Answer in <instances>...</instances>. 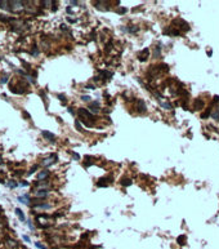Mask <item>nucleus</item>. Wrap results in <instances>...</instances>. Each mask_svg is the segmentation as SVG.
<instances>
[{"label":"nucleus","instance_id":"obj_1","mask_svg":"<svg viewBox=\"0 0 219 249\" xmlns=\"http://www.w3.org/2000/svg\"><path fill=\"white\" fill-rule=\"evenodd\" d=\"M26 1H20V0H13V1H8V12L12 13H18L22 12L26 7Z\"/></svg>","mask_w":219,"mask_h":249},{"label":"nucleus","instance_id":"obj_2","mask_svg":"<svg viewBox=\"0 0 219 249\" xmlns=\"http://www.w3.org/2000/svg\"><path fill=\"white\" fill-rule=\"evenodd\" d=\"M57 161H58V156H57V154H52V155H49L48 158L43 159L41 165H44V167H50V165H53Z\"/></svg>","mask_w":219,"mask_h":249},{"label":"nucleus","instance_id":"obj_3","mask_svg":"<svg viewBox=\"0 0 219 249\" xmlns=\"http://www.w3.org/2000/svg\"><path fill=\"white\" fill-rule=\"evenodd\" d=\"M135 111H137L138 114H144L146 111H147V106H146V102L143 100H135Z\"/></svg>","mask_w":219,"mask_h":249},{"label":"nucleus","instance_id":"obj_4","mask_svg":"<svg viewBox=\"0 0 219 249\" xmlns=\"http://www.w3.org/2000/svg\"><path fill=\"white\" fill-rule=\"evenodd\" d=\"M9 90L14 94H25L27 92V89L25 87H21V85H14V84H9Z\"/></svg>","mask_w":219,"mask_h":249},{"label":"nucleus","instance_id":"obj_5","mask_svg":"<svg viewBox=\"0 0 219 249\" xmlns=\"http://www.w3.org/2000/svg\"><path fill=\"white\" fill-rule=\"evenodd\" d=\"M4 240H5V245H7V247H8L9 249H17L18 247H20L18 241L15 240V239L10 238V236H5V238H4Z\"/></svg>","mask_w":219,"mask_h":249},{"label":"nucleus","instance_id":"obj_6","mask_svg":"<svg viewBox=\"0 0 219 249\" xmlns=\"http://www.w3.org/2000/svg\"><path fill=\"white\" fill-rule=\"evenodd\" d=\"M41 136H43L44 138H45L48 142H50V143H56V142H57V137H56V134H53L52 132H48V130H43V132H41Z\"/></svg>","mask_w":219,"mask_h":249},{"label":"nucleus","instance_id":"obj_7","mask_svg":"<svg viewBox=\"0 0 219 249\" xmlns=\"http://www.w3.org/2000/svg\"><path fill=\"white\" fill-rule=\"evenodd\" d=\"M88 111H89L90 114H98L101 111V106L99 103H98V101H94V102H90L89 106H88Z\"/></svg>","mask_w":219,"mask_h":249},{"label":"nucleus","instance_id":"obj_8","mask_svg":"<svg viewBox=\"0 0 219 249\" xmlns=\"http://www.w3.org/2000/svg\"><path fill=\"white\" fill-rule=\"evenodd\" d=\"M98 76H99L101 79H102V81H106V80H110L111 78H112V72L107 71V70H98Z\"/></svg>","mask_w":219,"mask_h":249},{"label":"nucleus","instance_id":"obj_9","mask_svg":"<svg viewBox=\"0 0 219 249\" xmlns=\"http://www.w3.org/2000/svg\"><path fill=\"white\" fill-rule=\"evenodd\" d=\"M148 56H150V49H148V48H144L142 52L138 53V61H141V62H146V61L148 59Z\"/></svg>","mask_w":219,"mask_h":249},{"label":"nucleus","instance_id":"obj_10","mask_svg":"<svg viewBox=\"0 0 219 249\" xmlns=\"http://www.w3.org/2000/svg\"><path fill=\"white\" fill-rule=\"evenodd\" d=\"M34 191H35V195H36V196L41 197V199H45V197L48 196V194H49L50 190H48V189H36Z\"/></svg>","mask_w":219,"mask_h":249},{"label":"nucleus","instance_id":"obj_11","mask_svg":"<svg viewBox=\"0 0 219 249\" xmlns=\"http://www.w3.org/2000/svg\"><path fill=\"white\" fill-rule=\"evenodd\" d=\"M49 174H50V172L48 169H43V170L37 174V181H48Z\"/></svg>","mask_w":219,"mask_h":249},{"label":"nucleus","instance_id":"obj_12","mask_svg":"<svg viewBox=\"0 0 219 249\" xmlns=\"http://www.w3.org/2000/svg\"><path fill=\"white\" fill-rule=\"evenodd\" d=\"M93 156H85L84 158V168H89L94 164V160H93Z\"/></svg>","mask_w":219,"mask_h":249},{"label":"nucleus","instance_id":"obj_13","mask_svg":"<svg viewBox=\"0 0 219 249\" xmlns=\"http://www.w3.org/2000/svg\"><path fill=\"white\" fill-rule=\"evenodd\" d=\"M112 49H113V41H112V39H110L106 44H104V53L108 54V53H111Z\"/></svg>","mask_w":219,"mask_h":249},{"label":"nucleus","instance_id":"obj_14","mask_svg":"<svg viewBox=\"0 0 219 249\" xmlns=\"http://www.w3.org/2000/svg\"><path fill=\"white\" fill-rule=\"evenodd\" d=\"M193 106H195V110H201V108L204 107V101H202L201 98H196V100L193 101Z\"/></svg>","mask_w":219,"mask_h":249},{"label":"nucleus","instance_id":"obj_15","mask_svg":"<svg viewBox=\"0 0 219 249\" xmlns=\"http://www.w3.org/2000/svg\"><path fill=\"white\" fill-rule=\"evenodd\" d=\"M39 95L41 97V100L44 101V105H45V110H48V105H49V102H48V97H46L45 90H39Z\"/></svg>","mask_w":219,"mask_h":249},{"label":"nucleus","instance_id":"obj_16","mask_svg":"<svg viewBox=\"0 0 219 249\" xmlns=\"http://www.w3.org/2000/svg\"><path fill=\"white\" fill-rule=\"evenodd\" d=\"M14 213L17 214V217L20 218L21 222H26V217H25V213L22 212L20 208H15V209H14Z\"/></svg>","mask_w":219,"mask_h":249},{"label":"nucleus","instance_id":"obj_17","mask_svg":"<svg viewBox=\"0 0 219 249\" xmlns=\"http://www.w3.org/2000/svg\"><path fill=\"white\" fill-rule=\"evenodd\" d=\"M17 200H18V201H20V203L25 204V205H30V201H28V200H30V196H28V195L18 196V197H17Z\"/></svg>","mask_w":219,"mask_h":249},{"label":"nucleus","instance_id":"obj_18","mask_svg":"<svg viewBox=\"0 0 219 249\" xmlns=\"http://www.w3.org/2000/svg\"><path fill=\"white\" fill-rule=\"evenodd\" d=\"M32 208H36V209H50L52 205L50 204H46V203H40V204H35L32 205Z\"/></svg>","mask_w":219,"mask_h":249},{"label":"nucleus","instance_id":"obj_19","mask_svg":"<svg viewBox=\"0 0 219 249\" xmlns=\"http://www.w3.org/2000/svg\"><path fill=\"white\" fill-rule=\"evenodd\" d=\"M138 31H139V27L135 26V25H129V26L126 27V32H129V34H135V32H138Z\"/></svg>","mask_w":219,"mask_h":249},{"label":"nucleus","instance_id":"obj_20","mask_svg":"<svg viewBox=\"0 0 219 249\" xmlns=\"http://www.w3.org/2000/svg\"><path fill=\"white\" fill-rule=\"evenodd\" d=\"M120 183H121V186L124 187H129V186H132V183H133V181L130 180V178H121V181H120Z\"/></svg>","mask_w":219,"mask_h":249},{"label":"nucleus","instance_id":"obj_21","mask_svg":"<svg viewBox=\"0 0 219 249\" xmlns=\"http://www.w3.org/2000/svg\"><path fill=\"white\" fill-rule=\"evenodd\" d=\"M160 53H161V44H157L155 47V50H153V57L155 58H158L160 57Z\"/></svg>","mask_w":219,"mask_h":249},{"label":"nucleus","instance_id":"obj_22","mask_svg":"<svg viewBox=\"0 0 219 249\" xmlns=\"http://www.w3.org/2000/svg\"><path fill=\"white\" fill-rule=\"evenodd\" d=\"M180 22V28H182V31H184V32H187V31H189V26H188V23L184 21H182V20H179Z\"/></svg>","mask_w":219,"mask_h":249},{"label":"nucleus","instance_id":"obj_23","mask_svg":"<svg viewBox=\"0 0 219 249\" xmlns=\"http://www.w3.org/2000/svg\"><path fill=\"white\" fill-rule=\"evenodd\" d=\"M7 185H8L9 189H15V187L18 186V183H17V182H15L14 180H9V181L7 182Z\"/></svg>","mask_w":219,"mask_h":249},{"label":"nucleus","instance_id":"obj_24","mask_svg":"<svg viewBox=\"0 0 219 249\" xmlns=\"http://www.w3.org/2000/svg\"><path fill=\"white\" fill-rule=\"evenodd\" d=\"M20 59H21V63L23 65V69L26 70V72H27V71H31V66H30V63H27L26 61H25V59H22V58H20Z\"/></svg>","mask_w":219,"mask_h":249},{"label":"nucleus","instance_id":"obj_25","mask_svg":"<svg viewBox=\"0 0 219 249\" xmlns=\"http://www.w3.org/2000/svg\"><path fill=\"white\" fill-rule=\"evenodd\" d=\"M177 243H178L179 245H184V244H186V236H184V235L178 236V239H177Z\"/></svg>","mask_w":219,"mask_h":249},{"label":"nucleus","instance_id":"obj_26","mask_svg":"<svg viewBox=\"0 0 219 249\" xmlns=\"http://www.w3.org/2000/svg\"><path fill=\"white\" fill-rule=\"evenodd\" d=\"M210 114H211V110L210 108H206L204 111V114H201V119H208V117L210 116Z\"/></svg>","mask_w":219,"mask_h":249},{"label":"nucleus","instance_id":"obj_27","mask_svg":"<svg viewBox=\"0 0 219 249\" xmlns=\"http://www.w3.org/2000/svg\"><path fill=\"white\" fill-rule=\"evenodd\" d=\"M160 105L164 108H166V110H171V108H173V105L169 103V102H160Z\"/></svg>","mask_w":219,"mask_h":249},{"label":"nucleus","instance_id":"obj_28","mask_svg":"<svg viewBox=\"0 0 219 249\" xmlns=\"http://www.w3.org/2000/svg\"><path fill=\"white\" fill-rule=\"evenodd\" d=\"M57 97H58V100L61 101L63 105H66V103H67V98H66V95H65V94H57Z\"/></svg>","mask_w":219,"mask_h":249},{"label":"nucleus","instance_id":"obj_29","mask_svg":"<svg viewBox=\"0 0 219 249\" xmlns=\"http://www.w3.org/2000/svg\"><path fill=\"white\" fill-rule=\"evenodd\" d=\"M39 167H40L39 164H35V165H32V167H31V169L28 170V175H30V174H32V173H35V172H36L37 169H39Z\"/></svg>","mask_w":219,"mask_h":249},{"label":"nucleus","instance_id":"obj_30","mask_svg":"<svg viewBox=\"0 0 219 249\" xmlns=\"http://www.w3.org/2000/svg\"><path fill=\"white\" fill-rule=\"evenodd\" d=\"M75 127H76V130L77 132H82V128H81V123L77 119L75 120Z\"/></svg>","mask_w":219,"mask_h":249},{"label":"nucleus","instance_id":"obj_31","mask_svg":"<svg viewBox=\"0 0 219 249\" xmlns=\"http://www.w3.org/2000/svg\"><path fill=\"white\" fill-rule=\"evenodd\" d=\"M17 74L22 75V78H25V79H26V76L28 75V72H26L25 70H22V69H18V70H17Z\"/></svg>","mask_w":219,"mask_h":249},{"label":"nucleus","instance_id":"obj_32","mask_svg":"<svg viewBox=\"0 0 219 249\" xmlns=\"http://www.w3.org/2000/svg\"><path fill=\"white\" fill-rule=\"evenodd\" d=\"M170 35H173V36H179L180 31L179 30H175V28H170Z\"/></svg>","mask_w":219,"mask_h":249},{"label":"nucleus","instance_id":"obj_33","mask_svg":"<svg viewBox=\"0 0 219 249\" xmlns=\"http://www.w3.org/2000/svg\"><path fill=\"white\" fill-rule=\"evenodd\" d=\"M59 28H61V30L63 31V32H68V34H71V31H70V28H68L67 26H66L65 23H62L61 26H59Z\"/></svg>","mask_w":219,"mask_h":249},{"label":"nucleus","instance_id":"obj_34","mask_svg":"<svg viewBox=\"0 0 219 249\" xmlns=\"http://www.w3.org/2000/svg\"><path fill=\"white\" fill-rule=\"evenodd\" d=\"M80 100H81V101H84V102H89V103L92 102L90 95H87V94H85V95H81V97H80Z\"/></svg>","mask_w":219,"mask_h":249},{"label":"nucleus","instance_id":"obj_35","mask_svg":"<svg viewBox=\"0 0 219 249\" xmlns=\"http://www.w3.org/2000/svg\"><path fill=\"white\" fill-rule=\"evenodd\" d=\"M90 35V37H89V41H93V40H96L97 39V32H96V30H93L92 32L89 34Z\"/></svg>","mask_w":219,"mask_h":249},{"label":"nucleus","instance_id":"obj_36","mask_svg":"<svg viewBox=\"0 0 219 249\" xmlns=\"http://www.w3.org/2000/svg\"><path fill=\"white\" fill-rule=\"evenodd\" d=\"M26 222H27V226H28V228L31 230V232H32V231H35V226L32 225V222H31L30 219H26Z\"/></svg>","mask_w":219,"mask_h":249},{"label":"nucleus","instance_id":"obj_37","mask_svg":"<svg viewBox=\"0 0 219 249\" xmlns=\"http://www.w3.org/2000/svg\"><path fill=\"white\" fill-rule=\"evenodd\" d=\"M8 80H9V76L8 75H4L1 79H0V83H1V84H5V83H8Z\"/></svg>","mask_w":219,"mask_h":249},{"label":"nucleus","instance_id":"obj_38","mask_svg":"<svg viewBox=\"0 0 219 249\" xmlns=\"http://www.w3.org/2000/svg\"><path fill=\"white\" fill-rule=\"evenodd\" d=\"M35 245H36V247L39 248V249H46L45 245H44V244H41L40 241H35Z\"/></svg>","mask_w":219,"mask_h":249},{"label":"nucleus","instance_id":"obj_39","mask_svg":"<svg viewBox=\"0 0 219 249\" xmlns=\"http://www.w3.org/2000/svg\"><path fill=\"white\" fill-rule=\"evenodd\" d=\"M116 13H119V14H125L126 13V8H119L116 11Z\"/></svg>","mask_w":219,"mask_h":249},{"label":"nucleus","instance_id":"obj_40","mask_svg":"<svg viewBox=\"0 0 219 249\" xmlns=\"http://www.w3.org/2000/svg\"><path fill=\"white\" fill-rule=\"evenodd\" d=\"M52 4H53V5H52V11L56 12L57 9H58V3H57V1H52Z\"/></svg>","mask_w":219,"mask_h":249},{"label":"nucleus","instance_id":"obj_41","mask_svg":"<svg viewBox=\"0 0 219 249\" xmlns=\"http://www.w3.org/2000/svg\"><path fill=\"white\" fill-rule=\"evenodd\" d=\"M66 20H67V22H68V23H71V25H74V23H76V22H77V20H75V18H71V17H67Z\"/></svg>","mask_w":219,"mask_h":249},{"label":"nucleus","instance_id":"obj_42","mask_svg":"<svg viewBox=\"0 0 219 249\" xmlns=\"http://www.w3.org/2000/svg\"><path fill=\"white\" fill-rule=\"evenodd\" d=\"M18 185H20L21 187H27V186H28V185H30V183H28L27 181H20V183H18Z\"/></svg>","mask_w":219,"mask_h":249},{"label":"nucleus","instance_id":"obj_43","mask_svg":"<svg viewBox=\"0 0 219 249\" xmlns=\"http://www.w3.org/2000/svg\"><path fill=\"white\" fill-rule=\"evenodd\" d=\"M67 111H68V112L72 115V116H76V111H75V110H74V108H72V107H70V106H68V107H67Z\"/></svg>","mask_w":219,"mask_h":249},{"label":"nucleus","instance_id":"obj_44","mask_svg":"<svg viewBox=\"0 0 219 249\" xmlns=\"http://www.w3.org/2000/svg\"><path fill=\"white\" fill-rule=\"evenodd\" d=\"M22 115H23V116H25V119H27V120H28V119H31V115L28 114L27 111H25V110L22 111Z\"/></svg>","mask_w":219,"mask_h":249},{"label":"nucleus","instance_id":"obj_45","mask_svg":"<svg viewBox=\"0 0 219 249\" xmlns=\"http://www.w3.org/2000/svg\"><path fill=\"white\" fill-rule=\"evenodd\" d=\"M40 4H41V7H48L49 4H52V1H46V0H44V1H40Z\"/></svg>","mask_w":219,"mask_h":249},{"label":"nucleus","instance_id":"obj_46","mask_svg":"<svg viewBox=\"0 0 219 249\" xmlns=\"http://www.w3.org/2000/svg\"><path fill=\"white\" fill-rule=\"evenodd\" d=\"M23 170H13V175H23Z\"/></svg>","mask_w":219,"mask_h":249},{"label":"nucleus","instance_id":"obj_47","mask_svg":"<svg viewBox=\"0 0 219 249\" xmlns=\"http://www.w3.org/2000/svg\"><path fill=\"white\" fill-rule=\"evenodd\" d=\"M85 88H87V89H92V90H94V89H96L97 87H96V84H94V85H93V84H87V85H85Z\"/></svg>","mask_w":219,"mask_h":249},{"label":"nucleus","instance_id":"obj_48","mask_svg":"<svg viewBox=\"0 0 219 249\" xmlns=\"http://www.w3.org/2000/svg\"><path fill=\"white\" fill-rule=\"evenodd\" d=\"M22 239H23L26 243H31V239H30V236H27V235H22Z\"/></svg>","mask_w":219,"mask_h":249},{"label":"nucleus","instance_id":"obj_49","mask_svg":"<svg viewBox=\"0 0 219 249\" xmlns=\"http://www.w3.org/2000/svg\"><path fill=\"white\" fill-rule=\"evenodd\" d=\"M213 117H214L215 120H219V111H215V112H213Z\"/></svg>","mask_w":219,"mask_h":249},{"label":"nucleus","instance_id":"obj_50","mask_svg":"<svg viewBox=\"0 0 219 249\" xmlns=\"http://www.w3.org/2000/svg\"><path fill=\"white\" fill-rule=\"evenodd\" d=\"M88 238H89V234H88V232H85V234L81 235V239H82V240H88Z\"/></svg>","mask_w":219,"mask_h":249},{"label":"nucleus","instance_id":"obj_51","mask_svg":"<svg viewBox=\"0 0 219 249\" xmlns=\"http://www.w3.org/2000/svg\"><path fill=\"white\" fill-rule=\"evenodd\" d=\"M72 156L75 158V160H80V155L76 154V152H72Z\"/></svg>","mask_w":219,"mask_h":249},{"label":"nucleus","instance_id":"obj_52","mask_svg":"<svg viewBox=\"0 0 219 249\" xmlns=\"http://www.w3.org/2000/svg\"><path fill=\"white\" fill-rule=\"evenodd\" d=\"M70 3V5H71V7H75V5H79V1L77 0H75V1H68Z\"/></svg>","mask_w":219,"mask_h":249},{"label":"nucleus","instance_id":"obj_53","mask_svg":"<svg viewBox=\"0 0 219 249\" xmlns=\"http://www.w3.org/2000/svg\"><path fill=\"white\" fill-rule=\"evenodd\" d=\"M218 102H219V95H214V101H213V103L215 105V103H218Z\"/></svg>","mask_w":219,"mask_h":249},{"label":"nucleus","instance_id":"obj_54","mask_svg":"<svg viewBox=\"0 0 219 249\" xmlns=\"http://www.w3.org/2000/svg\"><path fill=\"white\" fill-rule=\"evenodd\" d=\"M66 12H67L68 14H72V8L71 7H67V8H66Z\"/></svg>","mask_w":219,"mask_h":249},{"label":"nucleus","instance_id":"obj_55","mask_svg":"<svg viewBox=\"0 0 219 249\" xmlns=\"http://www.w3.org/2000/svg\"><path fill=\"white\" fill-rule=\"evenodd\" d=\"M93 81H102V79H101L99 76H94V78H93Z\"/></svg>","mask_w":219,"mask_h":249},{"label":"nucleus","instance_id":"obj_56","mask_svg":"<svg viewBox=\"0 0 219 249\" xmlns=\"http://www.w3.org/2000/svg\"><path fill=\"white\" fill-rule=\"evenodd\" d=\"M111 111H112V110H111V108H106V110H104V112H106V114H110Z\"/></svg>","mask_w":219,"mask_h":249},{"label":"nucleus","instance_id":"obj_57","mask_svg":"<svg viewBox=\"0 0 219 249\" xmlns=\"http://www.w3.org/2000/svg\"><path fill=\"white\" fill-rule=\"evenodd\" d=\"M1 97H3V98H4V100H5V101H9V100H8V97H7V95H5V94H1Z\"/></svg>","mask_w":219,"mask_h":249},{"label":"nucleus","instance_id":"obj_58","mask_svg":"<svg viewBox=\"0 0 219 249\" xmlns=\"http://www.w3.org/2000/svg\"><path fill=\"white\" fill-rule=\"evenodd\" d=\"M0 165H3V156H1V154H0Z\"/></svg>","mask_w":219,"mask_h":249},{"label":"nucleus","instance_id":"obj_59","mask_svg":"<svg viewBox=\"0 0 219 249\" xmlns=\"http://www.w3.org/2000/svg\"><path fill=\"white\" fill-rule=\"evenodd\" d=\"M0 183H1V185H5V181L1 180V177H0Z\"/></svg>","mask_w":219,"mask_h":249},{"label":"nucleus","instance_id":"obj_60","mask_svg":"<svg viewBox=\"0 0 219 249\" xmlns=\"http://www.w3.org/2000/svg\"><path fill=\"white\" fill-rule=\"evenodd\" d=\"M58 249H70L68 247H63V248H58Z\"/></svg>","mask_w":219,"mask_h":249}]
</instances>
